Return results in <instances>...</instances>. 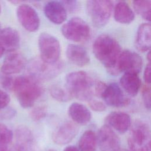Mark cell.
<instances>
[{
  "label": "cell",
  "mask_w": 151,
  "mask_h": 151,
  "mask_svg": "<svg viewBox=\"0 0 151 151\" xmlns=\"http://www.w3.org/2000/svg\"><path fill=\"white\" fill-rule=\"evenodd\" d=\"M92 49L96 58L111 74L122 51L118 41L109 35L101 34L94 41Z\"/></svg>",
  "instance_id": "obj_1"
},
{
  "label": "cell",
  "mask_w": 151,
  "mask_h": 151,
  "mask_svg": "<svg viewBox=\"0 0 151 151\" xmlns=\"http://www.w3.org/2000/svg\"><path fill=\"white\" fill-rule=\"evenodd\" d=\"M12 89L19 103L25 109L31 107L42 93V87L38 81L29 76L14 79Z\"/></svg>",
  "instance_id": "obj_2"
},
{
  "label": "cell",
  "mask_w": 151,
  "mask_h": 151,
  "mask_svg": "<svg viewBox=\"0 0 151 151\" xmlns=\"http://www.w3.org/2000/svg\"><path fill=\"white\" fill-rule=\"evenodd\" d=\"M92 80L88 74L83 71L70 73L65 77V87L72 97L83 101L92 99Z\"/></svg>",
  "instance_id": "obj_3"
},
{
  "label": "cell",
  "mask_w": 151,
  "mask_h": 151,
  "mask_svg": "<svg viewBox=\"0 0 151 151\" xmlns=\"http://www.w3.org/2000/svg\"><path fill=\"white\" fill-rule=\"evenodd\" d=\"M113 2L107 0H92L87 2V14L93 24L101 28L109 22L113 11Z\"/></svg>",
  "instance_id": "obj_4"
},
{
  "label": "cell",
  "mask_w": 151,
  "mask_h": 151,
  "mask_svg": "<svg viewBox=\"0 0 151 151\" xmlns=\"http://www.w3.org/2000/svg\"><path fill=\"white\" fill-rule=\"evenodd\" d=\"M150 131L148 124L136 121L133 124L128 138V144L133 151H151Z\"/></svg>",
  "instance_id": "obj_5"
},
{
  "label": "cell",
  "mask_w": 151,
  "mask_h": 151,
  "mask_svg": "<svg viewBox=\"0 0 151 151\" xmlns=\"http://www.w3.org/2000/svg\"><path fill=\"white\" fill-rule=\"evenodd\" d=\"M61 31L67 40L75 42H85L90 36L89 25L79 17H73L69 19L62 26Z\"/></svg>",
  "instance_id": "obj_6"
},
{
  "label": "cell",
  "mask_w": 151,
  "mask_h": 151,
  "mask_svg": "<svg viewBox=\"0 0 151 151\" xmlns=\"http://www.w3.org/2000/svg\"><path fill=\"white\" fill-rule=\"evenodd\" d=\"M38 48L40 59L48 64L58 61L61 46L58 40L47 32H42L38 37Z\"/></svg>",
  "instance_id": "obj_7"
},
{
  "label": "cell",
  "mask_w": 151,
  "mask_h": 151,
  "mask_svg": "<svg viewBox=\"0 0 151 151\" xmlns=\"http://www.w3.org/2000/svg\"><path fill=\"white\" fill-rule=\"evenodd\" d=\"M63 65L57 62L54 64L47 63L40 58L31 60L28 65L29 76L36 80H49L57 76L63 70Z\"/></svg>",
  "instance_id": "obj_8"
},
{
  "label": "cell",
  "mask_w": 151,
  "mask_h": 151,
  "mask_svg": "<svg viewBox=\"0 0 151 151\" xmlns=\"http://www.w3.org/2000/svg\"><path fill=\"white\" fill-rule=\"evenodd\" d=\"M142 58L139 54L130 50H124L120 53L111 74L116 76L122 72L138 74L142 69Z\"/></svg>",
  "instance_id": "obj_9"
},
{
  "label": "cell",
  "mask_w": 151,
  "mask_h": 151,
  "mask_svg": "<svg viewBox=\"0 0 151 151\" xmlns=\"http://www.w3.org/2000/svg\"><path fill=\"white\" fill-rule=\"evenodd\" d=\"M17 18L21 25L28 31L35 32L40 25V19L37 12L31 6L20 4L17 9Z\"/></svg>",
  "instance_id": "obj_10"
},
{
  "label": "cell",
  "mask_w": 151,
  "mask_h": 151,
  "mask_svg": "<svg viewBox=\"0 0 151 151\" xmlns=\"http://www.w3.org/2000/svg\"><path fill=\"white\" fill-rule=\"evenodd\" d=\"M97 143L101 151H121V142L119 136L107 124L99 130Z\"/></svg>",
  "instance_id": "obj_11"
},
{
  "label": "cell",
  "mask_w": 151,
  "mask_h": 151,
  "mask_svg": "<svg viewBox=\"0 0 151 151\" xmlns=\"http://www.w3.org/2000/svg\"><path fill=\"white\" fill-rule=\"evenodd\" d=\"M101 98L107 105L114 107H123L127 106L130 101L123 93L119 86L115 83L106 86Z\"/></svg>",
  "instance_id": "obj_12"
},
{
  "label": "cell",
  "mask_w": 151,
  "mask_h": 151,
  "mask_svg": "<svg viewBox=\"0 0 151 151\" xmlns=\"http://www.w3.org/2000/svg\"><path fill=\"white\" fill-rule=\"evenodd\" d=\"M78 127L71 122H66L61 124L53 132L52 139L54 142L58 145H65L69 143L77 134Z\"/></svg>",
  "instance_id": "obj_13"
},
{
  "label": "cell",
  "mask_w": 151,
  "mask_h": 151,
  "mask_svg": "<svg viewBox=\"0 0 151 151\" xmlns=\"http://www.w3.org/2000/svg\"><path fill=\"white\" fill-rule=\"evenodd\" d=\"M44 12L47 18L54 24H61L67 19V9L61 1L47 2L44 7Z\"/></svg>",
  "instance_id": "obj_14"
},
{
  "label": "cell",
  "mask_w": 151,
  "mask_h": 151,
  "mask_svg": "<svg viewBox=\"0 0 151 151\" xmlns=\"http://www.w3.org/2000/svg\"><path fill=\"white\" fill-rule=\"evenodd\" d=\"M105 121L107 125L120 133H124L131 127L130 116L122 111H113L107 116Z\"/></svg>",
  "instance_id": "obj_15"
},
{
  "label": "cell",
  "mask_w": 151,
  "mask_h": 151,
  "mask_svg": "<svg viewBox=\"0 0 151 151\" xmlns=\"http://www.w3.org/2000/svg\"><path fill=\"white\" fill-rule=\"evenodd\" d=\"M15 151H32L34 136L30 129L25 126H19L15 130Z\"/></svg>",
  "instance_id": "obj_16"
},
{
  "label": "cell",
  "mask_w": 151,
  "mask_h": 151,
  "mask_svg": "<svg viewBox=\"0 0 151 151\" xmlns=\"http://www.w3.org/2000/svg\"><path fill=\"white\" fill-rule=\"evenodd\" d=\"M25 63V59L22 54L12 52L5 58L1 70L6 75L17 74L24 68Z\"/></svg>",
  "instance_id": "obj_17"
},
{
  "label": "cell",
  "mask_w": 151,
  "mask_h": 151,
  "mask_svg": "<svg viewBox=\"0 0 151 151\" xmlns=\"http://www.w3.org/2000/svg\"><path fill=\"white\" fill-rule=\"evenodd\" d=\"M0 45L5 51L13 52L20 45L19 32L11 27L5 28L0 31Z\"/></svg>",
  "instance_id": "obj_18"
},
{
  "label": "cell",
  "mask_w": 151,
  "mask_h": 151,
  "mask_svg": "<svg viewBox=\"0 0 151 151\" xmlns=\"http://www.w3.org/2000/svg\"><path fill=\"white\" fill-rule=\"evenodd\" d=\"M66 55L71 63L79 67L85 66L90 62V57L87 50L77 44H69L67 47Z\"/></svg>",
  "instance_id": "obj_19"
},
{
  "label": "cell",
  "mask_w": 151,
  "mask_h": 151,
  "mask_svg": "<svg viewBox=\"0 0 151 151\" xmlns=\"http://www.w3.org/2000/svg\"><path fill=\"white\" fill-rule=\"evenodd\" d=\"M68 114L74 123L85 125L91 119V114L89 109L84 104L73 103L68 107Z\"/></svg>",
  "instance_id": "obj_20"
},
{
  "label": "cell",
  "mask_w": 151,
  "mask_h": 151,
  "mask_svg": "<svg viewBox=\"0 0 151 151\" xmlns=\"http://www.w3.org/2000/svg\"><path fill=\"white\" fill-rule=\"evenodd\" d=\"M151 26L149 22L143 23L139 27L135 37L134 45L141 52L149 51L151 44Z\"/></svg>",
  "instance_id": "obj_21"
},
{
  "label": "cell",
  "mask_w": 151,
  "mask_h": 151,
  "mask_svg": "<svg viewBox=\"0 0 151 151\" xmlns=\"http://www.w3.org/2000/svg\"><path fill=\"white\" fill-rule=\"evenodd\" d=\"M123 90L130 96H136L141 87V81L137 74L124 73L120 79Z\"/></svg>",
  "instance_id": "obj_22"
},
{
  "label": "cell",
  "mask_w": 151,
  "mask_h": 151,
  "mask_svg": "<svg viewBox=\"0 0 151 151\" xmlns=\"http://www.w3.org/2000/svg\"><path fill=\"white\" fill-rule=\"evenodd\" d=\"M114 18L119 23L128 24L131 23L135 18V15L130 6L124 1L117 3L114 8Z\"/></svg>",
  "instance_id": "obj_23"
},
{
  "label": "cell",
  "mask_w": 151,
  "mask_h": 151,
  "mask_svg": "<svg viewBox=\"0 0 151 151\" xmlns=\"http://www.w3.org/2000/svg\"><path fill=\"white\" fill-rule=\"evenodd\" d=\"M97 145V135L91 130L84 132L78 141L80 151H95Z\"/></svg>",
  "instance_id": "obj_24"
},
{
  "label": "cell",
  "mask_w": 151,
  "mask_h": 151,
  "mask_svg": "<svg viewBox=\"0 0 151 151\" xmlns=\"http://www.w3.org/2000/svg\"><path fill=\"white\" fill-rule=\"evenodd\" d=\"M13 139L12 131L5 125L0 124V151H15L11 146Z\"/></svg>",
  "instance_id": "obj_25"
},
{
  "label": "cell",
  "mask_w": 151,
  "mask_h": 151,
  "mask_svg": "<svg viewBox=\"0 0 151 151\" xmlns=\"http://www.w3.org/2000/svg\"><path fill=\"white\" fill-rule=\"evenodd\" d=\"M133 6L134 11L139 15L146 21H150V1H134L133 2Z\"/></svg>",
  "instance_id": "obj_26"
},
{
  "label": "cell",
  "mask_w": 151,
  "mask_h": 151,
  "mask_svg": "<svg viewBox=\"0 0 151 151\" xmlns=\"http://www.w3.org/2000/svg\"><path fill=\"white\" fill-rule=\"evenodd\" d=\"M50 93L53 99L60 102H67L72 98L66 89L58 85L52 86L50 88Z\"/></svg>",
  "instance_id": "obj_27"
},
{
  "label": "cell",
  "mask_w": 151,
  "mask_h": 151,
  "mask_svg": "<svg viewBox=\"0 0 151 151\" xmlns=\"http://www.w3.org/2000/svg\"><path fill=\"white\" fill-rule=\"evenodd\" d=\"M47 113V108L44 106H39L34 108L30 112L31 118L35 122H38L45 117Z\"/></svg>",
  "instance_id": "obj_28"
},
{
  "label": "cell",
  "mask_w": 151,
  "mask_h": 151,
  "mask_svg": "<svg viewBox=\"0 0 151 151\" xmlns=\"http://www.w3.org/2000/svg\"><path fill=\"white\" fill-rule=\"evenodd\" d=\"M88 103L90 108L94 111L100 112L103 111L106 109V106L105 103L101 101L91 99L90 101H88Z\"/></svg>",
  "instance_id": "obj_29"
},
{
  "label": "cell",
  "mask_w": 151,
  "mask_h": 151,
  "mask_svg": "<svg viewBox=\"0 0 151 151\" xmlns=\"http://www.w3.org/2000/svg\"><path fill=\"white\" fill-rule=\"evenodd\" d=\"M142 99L145 107L150 109V89L149 87L145 86L142 90Z\"/></svg>",
  "instance_id": "obj_30"
},
{
  "label": "cell",
  "mask_w": 151,
  "mask_h": 151,
  "mask_svg": "<svg viewBox=\"0 0 151 151\" xmlns=\"http://www.w3.org/2000/svg\"><path fill=\"white\" fill-rule=\"evenodd\" d=\"M10 101V97L8 94L0 89V110L7 107Z\"/></svg>",
  "instance_id": "obj_31"
},
{
  "label": "cell",
  "mask_w": 151,
  "mask_h": 151,
  "mask_svg": "<svg viewBox=\"0 0 151 151\" xmlns=\"http://www.w3.org/2000/svg\"><path fill=\"white\" fill-rule=\"evenodd\" d=\"M107 84L102 81H98L95 85V94L96 95L99 97H101L103 93L104 92Z\"/></svg>",
  "instance_id": "obj_32"
},
{
  "label": "cell",
  "mask_w": 151,
  "mask_h": 151,
  "mask_svg": "<svg viewBox=\"0 0 151 151\" xmlns=\"http://www.w3.org/2000/svg\"><path fill=\"white\" fill-rule=\"evenodd\" d=\"M14 79L9 77H5L1 80V84L4 88L8 90H12Z\"/></svg>",
  "instance_id": "obj_33"
},
{
  "label": "cell",
  "mask_w": 151,
  "mask_h": 151,
  "mask_svg": "<svg viewBox=\"0 0 151 151\" xmlns=\"http://www.w3.org/2000/svg\"><path fill=\"white\" fill-rule=\"evenodd\" d=\"M61 2L64 4L66 9L67 8L70 11H74L77 8L78 4L77 2L76 1H64Z\"/></svg>",
  "instance_id": "obj_34"
},
{
  "label": "cell",
  "mask_w": 151,
  "mask_h": 151,
  "mask_svg": "<svg viewBox=\"0 0 151 151\" xmlns=\"http://www.w3.org/2000/svg\"><path fill=\"white\" fill-rule=\"evenodd\" d=\"M150 71H151V67H150V63H149L144 70L143 73V78L146 83L149 84L150 83Z\"/></svg>",
  "instance_id": "obj_35"
},
{
  "label": "cell",
  "mask_w": 151,
  "mask_h": 151,
  "mask_svg": "<svg viewBox=\"0 0 151 151\" xmlns=\"http://www.w3.org/2000/svg\"><path fill=\"white\" fill-rule=\"evenodd\" d=\"M16 112L14 109H8L6 110H5L4 113H3V116L6 118V119H8V118H12V117H14L15 114Z\"/></svg>",
  "instance_id": "obj_36"
},
{
  "label": "cell",
  "mask_w": 151,
  "mask_h": 151,
  "mask_svg": "<svg viewBox=\"0 0 151 151\" xmlns=\"http://www.w3.org/2000/svg\"><path fill=\"white\" fill-rule=\"evenodd\" d=\"M63 151H80V150L74 146H68L66 147Z\"/></svg>",
  "instance_id": "obj_37"
},
{
  "label": "cell",
  "mask_w": 151,
  "mask_h": 151,
  "mask_svg": "<svg viewBox=\"0 0 151 151\" xmlns=\"http://www.w3.org/2000/svg\"><path fill=\"white\" fill-rule=\"evenodd\" d=\"M4 49L3 48V47L0 45V58L2 57V55H3L4 54Z\"/></svg>",
  "instance_id": "obj_38"
},
{
  "label": "cell",
  "mask_w": 151,
  "mask_h": 151,
  "mask_svg": "<svg viewBox=\"0 0 151 151\" xmlns=\"http://www.w3.org/2000/svg\"><path fill=\"white\" fill-rule=\"evenodd\" d=\"M147 58L149 63H150V51H149L147 54Z\"/></svg>",
  "instance_id": "obj_39"
},
{
  "label": "cell",
  "mask_w": 151,
  "mask_h": 151,
  "mask_svg": "<svg viewBox=\"0 0 151 151\" xmlns=\"http://www.w3.org/2000/svg\"><path fill=\"white\" fill-rule=\"evenodd\" d=\"M1 30V24H0V31Z\"/></svg>",
  "instance_id": "obj_40"
},
{
  "label": "cell",
  "mask_w": 151,
  "mask_h": 151,
  "mask_svg": "<svg viewBox=\"0 0 151 151\" xmlns=\"http://www.w3.org/2000/svg\"><path fill=\"white\" fill-rule=\"evenodd\" d=\"M49 151H55V150H52H52H50Z\"/></svg>",
  "instance_id": "obj_41"
},
{
  "label": "cell",
  "mask_w": 151,
  "mask_h": 151,
  "mask_svg": "<svg viewBox=\"0 0 151 151\" xmlns=\"http://www.w3.org/2000/svg\"><path fill=\"white\" fill-rule=\"evenodd\" d=\"M1 5H0V12H1Z\"/></svg>",
  "instance_id": "obj_42"
}]
</instances>
